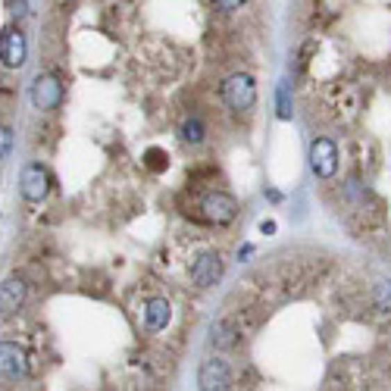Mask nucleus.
Instances as JSON below:
<instances>
[{
	"instance_id": "obj_17",
	"label": "nucleus",
	"mask_w": 391,
	"mask_h": 391,
	"mask_svg": "<svg viewBox=\"0 0 391 391\" xmlns=\"http://www.w3.org/2000/svg\"><path fill=\"white\" fill-rule=\"evenodd\" d=\"M247 0H216V7L219 10H226V13H232V10H241Z\"/></svg>"
},
{
	"instance_id": "obj_3",
	"label": "nucleus",
	"mask_w": 391,
	"mask_h": 391,
	"mask_svg": "<svg viewBox=\"0 0 391 391\" xmlns=\"http://www.w3.org/2000/svg\"><path fill=\"white\" fill-rule=\"evenodd\" d=\"M310 169L319 178H332L335 169H338V147L328 138H316L310 144Z\"/></svg>"
},
{
	"instance_id": "obj_19",
	"label": "nucleus",
	"mask_w": 391,
	"mask_h": 391,
	"mask_svg": "<svg viewBox=\"0 0 391 391\" xmlns=\"http://www.w3.org/2000/svg\"><path fill=\"white\" fill-rule=\"evenodd\" d=\"M260 232H263V235H272V232H276V222H263V226H260Z\"/></svg>"
},
{
	"instance_id": "obj_5",
	"label": "nucleus",
	"mask_w": 391,
	"mask_h": 391,
	"mask_svg": "<svg viewBox=\"0 0 391 391\" xmlns=\"http://www.w3.org/2000/svg\"><path fill=\"white\" fill-rule=\"evenodd\" d=\"M19 185H22V197H26V201H35V203L44 201L47 191H51V178H47V169H44V166H38V163H28L26 169H22Z\"/></svg>"
},
{
	"instance_id": "obj_9",
	"label": "nucleus",
	"mask_w": 391,
	"mask_h": 391,
	"mask_svg": "<svg viewBox=\"0 0 391 391\" xmlns=\"http://www.w3.org/2000/svg\"><path fill=\"white\" fill-rule=\"evenodd\" d=\"M222 278V257L219 253H203L194 266H191V282L197 288H210Z\"/></svg>"
},
{
	"instance_id": "obj_14",
	"label": "nucleus",
	"mask_w": 391,
	"mask_h": 391,
	"mask_svg": "<svg viewBox=\"0 0 391 391\" xmlns=\"http://www.w3.org/2000/svg\"><path fill=\"white\" fill-rule=\"evenodd\" d=\"M372 301L382 313H391V282H378L376 291H372Z\"/></svg>"
},
{
	"instance_id": "obj_11",
	"label": "nucleus",
	"mask_w": 391,
	"mask_h": 391,
	"mask_svg": "<svg viewBox=\"0 0 391 391\" xmlns=\"http://www.w3.org/2000/svg\"><path fill=\"white\" fill-rule=\"evenodd\" d=\"M172 316V307L166 297H153V301H147L144 307V322L151 332H160V328H166V322H169Z\"/></svg>"
},
{
	"instance_id": "obj_20",
	"label": "nucleus",
	"mask_w": 391,
	"mask_h": 391,
	"mask_svg": "<svg viewBox=\"0 0 391 391\" xmlns=\"http://www.w3.org/2000/svg\"><path fill=\"white\" fill-rule=\"evenodd\" d=\"M251 253H253V247H251V244H247V247H244V251H238V260H244V257H251Z\"/></svg>"
},
{
	"instance_id": "obj_12",
	"label": "nucleus",
	"mask_w": 391,
	"mask_h": 391,
	"mask_svg": "<svg viewBox=\"0 0 391 391\" xmlns=\"http://www.w3.org/2000/svg\"><path fill=\"white\" fill-rule=\"evenodd\" d=\"M210 335H213L216 347H232L235 341H238V332L232 328V322H216V326L210 328Z\"/></svg>"
},
{
	"instance_id": "obj_18",
	"label": "nucleus",
	"mask_w": 391,
	"mask_h": 391,
	"mask_svg": "<svg viewBox=\"0 0 391 391\" xmlns=\"http://www.w3.org/2000/svg\"><path fill=\"white\" fill-rule=\"evenodd\" d=\"M163 160H166V157H163L160 151H151V153H147V163H151V169H163V166H166Z\"/></svg>"
},
{
	"instance_id": "obj_1",
	"label": "nucleus",
	"mask_w": 391,
	"mask_h": 391,
	"mask_svg": "<svg viewBox=\"0 0 391 391\" xmlns=\"http://www.w3.org/2000/svg\"><path fill=\"white\" fill-rule=\"evenodd\" d=\"M222 101H226L232 110H238V113L251 110L253 103H257V85H253V78L247 76V72L228 76L226 85H222Z\"/></svg>"
},
{
	"instance_id": "obj_2",
	"label": "nucleus",
	"mask_w": 391,
	"mask_h": 391,
	"mask_svg": "<svg viewBox=\"0 0 391 391\" xmlns=\"http://www.w3.org/2000/svg\"><path fill=\"white\" fill-rule=\"evenodd\" d=\"M201 210H203V219L216 222V226H228V222L238 216V203H235V197L226 194V191H210V194L203 197Z\"/></svg>"
},
{
	"instance_id": "obj_15",
	"label": "nucleus",
	"mask_w": 391,
	"mask_h": 391,
	"mask_svg": "<svg viewBox=\"0 0 391 391\" xmlns=\"http://www.w3.org/2000/svg\"><path fill=\"white\" fill-rule=\"evenodd\" d=\"M278 119H291V101H288V85H278Z\"/></svg>"
},
{
	"instance_id": "obj_7",
	"label": "nucleus",
	"mask_w": 391,
	"mask_h": 391,
	"mask_svg": "<svg viewBox=\"0 0 391 391\" xmlns=\"http://www.w3.org/2000/svg\"><path fill=\"white\" fill-rule=\"evenodd\" d=\"M28 372L26 351L13 341H0V376L3 378H22Z\"/></svg>"
},
{
	"instance_id": "obj_10",
	"label": "nucleus",
	"mask_w": 391,
	"mask_h": 391,
	"mask_svg": "<svg viewBox=\"0 0 391 391\" xmlns=\"http://www.w3.org/2000/svg\"><path fill=\"white\" fill-rule=\"evenodd\" d=\"M26 301V282L22 278H7L0 282V313H16Z\"/></svg>"
},
{
	"instance_id": "obj_13",
	"label": "nucleus",
	"mask_w": 391,
	"mask_h": 391,
	"mask_svg": "<svg viewBox=\"0 0 391 391\" xmlns=\"http://www.w3.org/2000/svg\"><path fill=\"white\" fill-rule=\"evenodd\" d=\"M182 141H188V144H201L203 141V122L201 119H185L182 122Z\"/></svg>"
},
{
	"instance_id": "obj_6",
	"label": "nucleus",
	"mask_w": 391,
	"mask_h": 391,
	"mask_svg": "<svg viewBox=\"0 0 391 391\" xmlns=\"http://www.w3.org/2000/svg\"><path fill=\"white\" fill-rule=\"evenodd\" d=\"M28 57V44H26V35L19 28H10V32L0 35V60L10 66V69H19Z\"/></svg>"
},
{
	"instance_id": "obj_16",
	"label": "nucleus",
	"mask_w": 391,
	"mask_h": 391,
	"mask_svg": "<svg viewBox=\"0 0 391 391\" xmlns=\"http://www.w3.org/2000/svg\"><path fill=\"white\" fill-rule=\"evenodd\" d=\"M10 147H13V135H10V128L0 126V160L10 153Z\"/></svg>"
},
{
	"instance_id": "obj_8",
	"label": "nucleus",
	"mask_w": 391,
	"mask_h": 391,
	"mask_svg": "<svg viewBox=\"0 0 391 391\" xmlns=\"http://www.w3.org/2000/svg\"><path fill=\"white\" fill-rule=\"evenodd\" d=\"M201 388L203 391H226L232 388V372H228V363L226 360H207V363L201 366Z\"/></svg>"
},
{
	"instance_id": "obj_4",
	"label": "nucleus",
	"mask_w": 391,
	"mask_h": 391,
	"mask_svg": "<svg viewBox=\"0 0 391 391\" xmlns=\"http://www.w3.org/2000/svg\"><path fill=\"white\" fill-rule=\"evenodd\" d=\"M63 101V85L53 76H38L32 82V103L35 110H57Z\"/></svg>"
}]
</instances>
